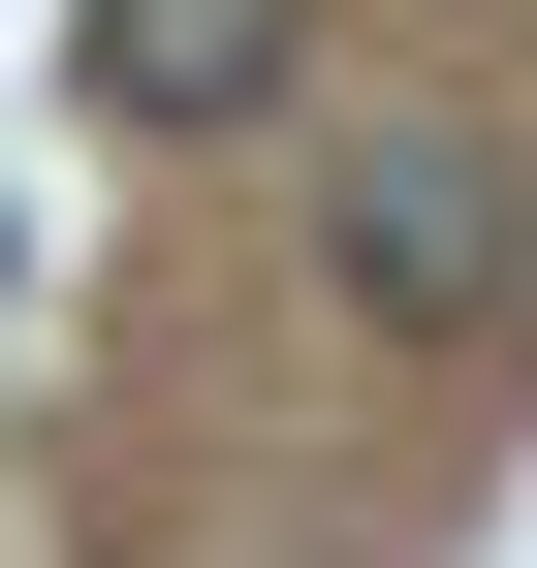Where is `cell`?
<instances>
[{
    "label": "cell",
    "mask_w": 537,
    "mask_h": 568,
    "mask_svg": "<svg viewBox=\"0 0 537 568\" xmlns=\"http://www.w3.org/2000/svg\"><path fill=\"white\" fill-rule=\"evenodd\" d=\"M316 284H348L379 347H506L537 222H506V159H475V126H348V159H316Z\"/></svg>",
    "instance_id": "6da1fadb"
},
{
    "label": "cell",
    "mask_w": 537,
    "mask_h": 568,
    "mask_svg": "<svg viewBox=\"0 0 537 568\" xmlns=\"http://www.w3.org/2000/svg\"><path fill=\"white\" fill-rule=\"evenodd\" d=\"M63 63H95L126 159H222V126H285V95H316V0H63Z\"/></svg>",
    "instance_id": "7a4b0ae2"
}]
</instances>
